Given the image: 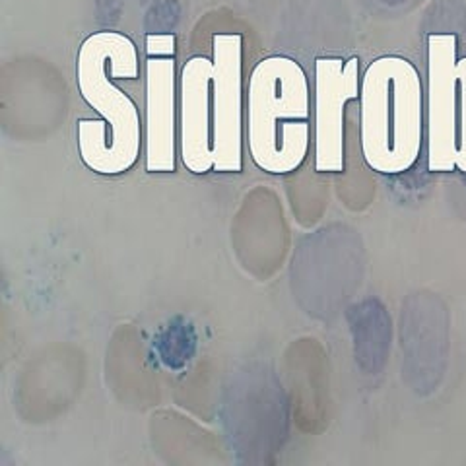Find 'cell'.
<instances>
[{"instance_id":"1","label":"cell","mask_w":466,"mask_h":466,"mask_svg":"<svg viewBox=\"0 0 466 466\" xmlns=\"http://www.w3.org/2000/svg\"><path fill=\"white\" fill-rule=\"evenodd\" d=\"M243 34H214L212 55L179 70V162L193 175L243 171Z\"/></svg>"},{"instance_id":"2","label":"cell","mask_w":466,"mask_h":466,"mask_svg":"<svg viewBox=\"0 0 466 466\" xmlns=\"http://www.w3.org/2000/svg\"><path fill=\"white\" fill-rule=\"evenodd\" d=\"M140 76L137 43L115 29L87 35L76 53V86L97 119L76 123L80 162L97 175H123L135 167L144 148V125L137 101L116 80Z\"/></svg>"},{"instance_id":"3","label":"cell","mask_w":466,"mask_h":466,"mask_svg":"<svg viewBox=\"0 0 466 466\" xmlns=\"http://www.w3.org/2000/svg\"><path fill=\"white\" fill-rule=\"evenodd\" d=\"M360 148L379 175L410 171L426 146V87L416 65L383 55L361 72Z\"/></svg>"},{"instance_id":"4","label":"cell","mask_w":466,"mask_h":466,"mask_svg":"<svg viewBox=\"0 0 466 466\" xmlns=\"http://www.w3.org/2000/svg\"><path fill=\"white\" fill-rule=\"evenodd\" d=\"M245 144L270 175L298 171L311 148V86L299 61L260 58L245 86Z\"/></svg>"},{"instance_id":"5","label":"cell","mask_w":466,"mask_h":466,"mask_svg":"<svg viewBox=\"0 0 466 466\" xmlns=\"http://www.w3.org/2000/svg\"><path fill=\"white\" fill-rule=\"evenodd\" d=\"M426 47L428 171L466 175V56L457 34H430Z\"/></svg>"},{"instance_id":"6","label":"cell","mask_w":466,"mask_h":466,"mask_svg":"<svg viewBox=\"0 0 466 466\" xmlns=\"http://www.w3.org/2000/svg\"><path fill=\"white\" fill-rule=\"evenodd\" d=\"M144 169L175 173L179 162V70L175 34L144 37Z\"/></svg>"},{"instance_id":"7","label":"cell","mask_w":466,"mask_h":466,"mask_svg":"<svg viewBox=\"0 0 466 466\" xmlns=\"http://www.w3.org/2000/svg\"><path fill=\"white\" fill-rule=\"evenodd\" d=\"M361 68L358 56H319L313 76L315 171L346 169V106L358 101Z\"/></svg>"}]
</instances>
